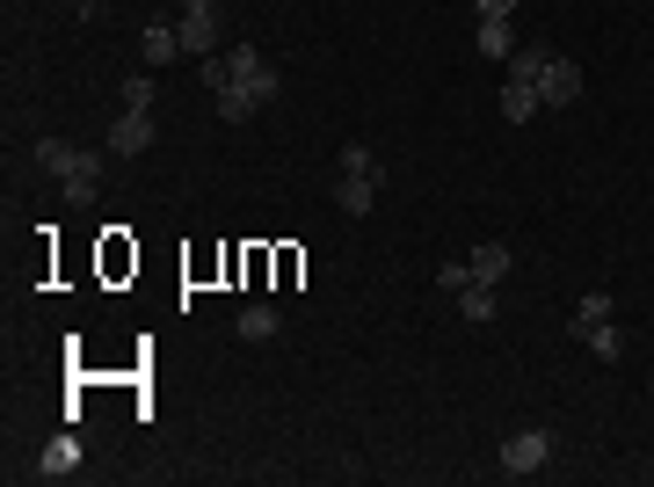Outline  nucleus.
I'll return each mask as SVG.
<instances>
[{
  "label": "nucleus",
  "instance_id": "f257e3e1",
  "mask_svg": "<svg viewBox=\"0 0 654 487\" xmlns=\"http://www.w3.org/2000/svg\"><path fill=\"white\" fill-rule=\"evenodd\" d=\"M37 168H45L74 204H88L95 189H103V153H95V146H74V138H37Z\"/></svg>",
  "mask_w": 654,
  "mask_h": 487
},
{
  "label": "nucleus",
  "instance_id": "f03ea898",
  "mask_svg": "<svg viewBox=\"0 0 654 487\" xmlns=\"http://www.w3.org/2000/svg\"><path fill=\"white\" fill-rule=\"evenodd\" d=\"M226 88H241V95H255V103H270L276 88H284V80H276V66L262 59V51H226Z\"/></svg>",
  "mask_w": 654,
  "mask_h": 487
},
{
  "label": "nucleus",
  "instance_id": "7ed1b4c3",
  "mask_svg": "<svg viewBox=\"0 0 654 487\" xmlns=\"http://www.w3.org/2000/svg\"><path fill=\"white\" fill-rule=\"evenodd\" d=\"M175 30H183V51H189V59H212V51H218V0H183Z\"/></svg>",
  "mask_w": 654,
  "mask_h": 487
},
{
  "label": "nucleus",
  "instance_id": "20e7f679",
  "mask_svg": "<svg viewBox=\"0 0 654 487\" xmlns=\"http://www.w3.org/2000/svg\"><path fill=\"white\" fill-rule=\"evenodd\" d=\"M538 103L546 109H567V103H582V66L575 59H560V51H546V66H538Z\"/></svg>",
  "mask_w": 654,
  "mask_h": 487
},
{
  "label": "nucleus",
  "instance_id": "39448f33",
  "mask_svg": "<svg viewBox=\"0 0 654 487\" xmlns=\"http://www.w3.org/2000/svg\"><path fill=\"white\" fill-rule=\"evenodd\" d=\"M553 466V437L546 429H517V437L502 444V473L509 480H531V473H546Z\"/></svg>",
  "mask_w": 654,
  "mask_h": 487
},
{
  "label": "nucleus",
  "instance_id": "423d86ee",
  "mask_svg": "<svg viewBox=\"0 0 654 487\" xmlns=\"http://www.w3.org/2000/svg\"><path fill=\"white\" fill-rule=\"evenodd\" d=\"M335 204L350 218H364L371 204H379V168H342V183H335Z\"/></svg>",
  "mask_w": 654,
  "mask_h": 487
},
{
  "label": "nucleus",
  "instance_id": "0eeeda50",
  "mask_svg": "<svg viewBox=\"0 0 654 487\" xmlns=\"http://www.w3.org/2000/svg\"><path fill=\"white\" fill-rule=\"evenodd\" d=\"M466 270H472V284H502V276L517 270V247H509V241H480L466 255Z\"/></svg>",
  "mask_w": 654,
  "mask_h": 487
},
{
  "label": "nucleus",
  "instance_id": "6e6552de",
  "mask_svg": "<svg viewBox=\"0 0 654 487\" xmlns=\"http://www.w3.org/2000/svg\"><path fill=\"white\" fill-rule=\"evenodd\" d=\"M138 59H146V66L189 59V51H183V30H175V22H146V37H138Z\"/></svg>",
  "mask_w": 654,
  "mask_h": 487
},
{
  "label": "nucleus",
  "instance_id": "1a4fd4ad",
  "mask_svg": "<svg viewBox=\"0 0 654 487\" xmlns=\"http://www.w3.org/2000/svg\"><path fill=\"white\" fill-rule=\"evenodd\" d=\"M153 138H160V132H153V117H146V109H124V117L109 124V153H146Z\"/></svg>",
  "mask_w": 654,
  "mask_h": 487
},
{
  "label": "nucleus",
  "instance_id": "9d476101",
  "mask_svg": "<svg viewBox=\"0 0 654 487\" xmlns=\"http://www.w3.org/2000/svg\"><path fill=\"white\" fill-rule=\"evenodd\" d=\"M233 335H241V342H276V335H284V313H276V305H241Z\"/></svg>",
  "mask_w": 654,
  "mask_h": 487
},
{
  "label": "nucleus",
  "instance_id": "9b49d317",
  "mask_svg": "<svg viewBox=\"0 0 654 487\" xmlns=\"http://www.w3.org/2000/svg\"><path fill=\"white\" fill-rule=\"evenodd\" d=\"M538 109H546V103H538L531 80H502V117H509V124H531Z\"/></svg>",
  "mask_w": 654,
  "mask_h": 487
},
{
  "label": "nucleus",
  "instance_id": "f8f14e48",
  "mask_svg": "<svg viewBox=\"0 0 654 487\" xmlns=\"http://www.w3.org/2000/svg\"><path fill=\"white\" fill-rule=\"evenodd\" d=\"M80 466V444L74 437H59V444H45V458H37V473H45V480H66V473Z\"/></svg>",
  "mask_w": 654,
  "mask_h": 487
},
{
  "label": "nucleus",
  "instance_id": "ddd939ff",
  "mask_svg": "<svg viewBox=\"0 0 654 487\" xmlns=\"http://www.w3.org/2000/svg\"><path fill=\"white\" fill-rule=\"evenodd\" d=\"M458 313H466L472 328H487V320H495V284H466L458 291Z\"/></svg>",
  "mask_w": 654,
  "mask_h": 487
},
{
  "label": "nucleus",
  "instance_id": "4468645a",
  "mask_svg": "<svg viewBox=\"0 0 654 487\" xmlns=\"http://www.w3.org/2000/svg\"><path fill=\"white\" fill-rule=\"evenodd\" d=\"M480 59H517V30L509 22H480Z\"/></svg>",
  "mask_w": 654,
  "mask_h": 487
},
{
  "label": "nucleus",
  "instance_id": "2eb2a0df",
  "mask_svg": "<svg viewBox=\"0 0 654 487\" xmlns=\"http://www.w3.org/2000/svg\"><path fill=\"white\" fill-rule=\"evenodd\" d=\"M611 320V291H589V299L575 305V335H589V328H604Z\"/></svg>",
  "mask_w": 654,
  "mask_h": 487
},
{
  "label": "nucleus",
  "instance_id": "dca6fc26",
  "mask_svg": "<svg viewBox=\"0 0 654 487\" xmlns=\"http://www.w3.org/2000/svg\"><path fill=\"white\" fill-rule=\"evenodd\" d=\"M212 103H218V117H226V124H247V117H255V109H262L255 95H241V88H218Z\"/></svg>",
  "mask_w": 654,
  "mask_h": 487
},
{
  "label": "nucleus",
  "instance_id": "f3484780",
  "mask_svg": "<svg viewBox=\"0 0 654 487\" xmlns=\"http://www.w3.org/2000/svg\"><path fill=\"white\" fill-rule=\"evenodd\" d=\"M582 342L596 350V364H618V357H625V342H618V328H611V320H604V328H589Z\"/></svg>",
  "mask_w": 654,
  "mask_h": 487
},
{
  "label": "nucleus",
  "instance_id": "a211bd4d",
  "mask_svg": "<svg viewBox=\"0 0 654 487\" xmlns=\"http://www.w3.org/2000/svg\"><path fill=\"white\" fill-rule=\"evenodd\" d=\"M124 109H153V74H131V80H124Z\"/></svg>",
  "mask_w": 654,
  "mask_h": 487
},
{
  "label": "nucleus",
  "instance_id": "6ab92c4d",
  "mask_svg": "<svg viewBox=\"0 0 654 487\" xmlns=\"http://www.w3.org/2000/svg\"><path fill=\"white\" fill-rule=\"evenodd\" d=\"M538 66H546V51H517V59H509V80H538Z\"/></svg>",
  "mask_w": 654,
  "mask_h": 487
},
{
  "label": "nucleus",
  "instance_id": "aec40b11",
  "mask_svg": "<svg viewBox=\"0 0 654 487\" xmlns=\"http://www.w3.org/2000/svg\"><path fill=\"white\" fill-rule=\"evenodd\" d=\"M437 284H443V291H466V284H472V270H466V262H443Z\"/></svg>",
  "mask_w": 654,
  "mask_h": 487
},
{
  "label": "nucleus",
  "instance_id": "412c9836",
  "mask_svg": "<svg viewBox=\"0 0 654 487\" xmlns=\"http://www.w3.org/2000/svg\"><path fill=\"white\" fill-rule=\"evenodd\" d=\"M509 8H517V0H472V16L480 22H509Z\"/></svg>",
  "mask_w": 654,
  "mask_h": 487
}]
</instances>
